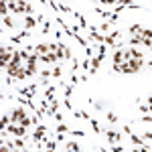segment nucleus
Returning a JSON list of instances; mask_svg holds the SVG:
<instances>
[{
	"label": "nucleus",
	"mask_w": 152,
	"mask_h": 152,
	"mask_svg": "<svg viewBox=\"0 0 152 152\" xmlns=\"http://www.w3.org/2000/svg\"><path fill=\"white\" fill-rule=\"evenodd\" d=\"M126 55H128V61H130V63H134L136 67H142V65H144V55H142L138 49H134V47L126 49Z\"/></svg>",
	"instance_id": "4"
},
{
	"label": "nucleus",
	"mask_w": 152,
	"mask_h": 152,
	"mask_svg": "<svg viewBox=\"0 0 152 152\" xmlns=\"http://www.w3.org/2000/svg\"><path fill=\"white\" fill-rule=\"evenodd\" d=\"M73 116H75V118H81V120H87V122H89V114H85V112H81V110H77Z\"/></svg>",
	"instance_id": "18"
},
{
	"label": "nucleus",
	"mask_w": 152,
	"mask_h": 152,
	"mask_svg": "<svg viewBox=\"0 0 152 152\" xmlns=\"http://www.w3.org/2000/svg\"><path fill=\"white\" fill-rule=\"evenodd\" d=\"M89 124H91V128H94V132H95V134H102V130H99V124L95 122L94 118H89Z\"/></svg>",
	"instance_id": "16"
},
{
	"label": "nucleus",
	"mask_w": 152,
	"mask_h": 152,
	"mask_svg": "<svg viewBox=\"0 0 152 152\" xmlns=\"http://www.w3.org/2000/svg\"><path fill=\"white\" fill-rule=\"evenodd\" d=\"M148 105H152V95H150V97H148Z\"/></svg>",
	"instance_id": "33"
},
{
	"label": "nucleus",
	"mask_w": 152,
	"mask_h": 152,
	"mask_svg": "<svg viewBox=\"0 0 152 152\" xmlns=\"http://www.w3.org/2000/svg\"><path fill=\"white\" fill-rule=\"evenodd\" d=\"M51 33V23H45L43 24V35H49Z\"/></svg>",
	"instance_id": "25"
},
{
	"label": "nucleus",
	"mask_w": 152,
	"mask_h": 152,
	"mask_svg": "<svg viewBox=\"0 0 152 152\" xmlns=\"http://www.w3.org/2000/svg\"><path fill=\"white\" fill-rule=\"evenodd\" d=\"M130 45H132V47H138V45H142V37H132V39H130Z\"/></svg>",
	"instance_id": "19"
},
{
	"label": "nucleus",
	"mask_w": 152,
	"mask_h": 152,
	"mask_svg": "<svg viewBox=\"0 0 152 152\" xmlns=\"http://www.w3.org/2000/svg\"><path fill=\"white\" fill-rule=\"evenodd\" d=\"M28 35H31V33H28V31L24 28V31H23V33H20V35H14V37H12V39H10V41H12V43H20V41H23V39H26V37H28Z\"/></svg>",
	"instance_id": "10"
},
{
	"label": "nucleus",
	"mask_w": 152,
	"mask_h": 152,
	"mask_svg": "<svg viewBox=\"0 0 152 152\" xmlns=\"http://www.w3.org/2000/svg\"><path fill=\"white\" fill-rule=\"evenodd\" d=\"M55 120H57V122H63V116H61V114L57 112V114H55Z\"/></svg>",
	"instance_id": "29"
},
{
	"label": "nucleus",
	"mask_w": 152,
	"mask_h": 152,
	"mask_svg": "<svg viewBox=\"0 0 152 152\" xmlns=\"http://www.w3.org/2000/svg\"><path fill=\"white\" fill-rule=\"evenodd\" d=\"M73 16H75V18L79 20V24H81L83 28H89V24L85 23V18H83V16H81V14H79V12H73Z\"/></svg>",
	"instance_id": "13"
},
{
	"label": "nucleus",
	"mask_w": 152,
	"mask_h": 152,
	"mask_svg": "<svg viewBox=\"0 0 152 152\" xmlns=\"http://www.w3.org/2000/svg\"><path fill=\"white\" fill-rule=\"evenodd\" d=\"M71 134H73V136H79V138H81V136H85V132H83V130H69Z\"/></svg>",
	"instance_id": "27"
},
{
	"label": "nucleus",
	"mask_w": 152,
	"mask_h": 152,
	"mask_svg": "<svg viewBox=\"0 0 152 152\" xmlns=\"http://www.w3.org/2000/svg\"><path fill=\"white\" fill-rule=\"evenodd\" d=\"M104 134H105V138L110 140V144H120V142H122V134H120V132H114V130H105Z\"/></svg>",
	"instance_id": "6"
},
{
	"label": "nucleus",
	"mask_w": 152,
	"mask_h": 152,
	"mask_svg": "<svg viewBox=\"0 0 152 152\" xmlns=\"http://www.w3.org/2000/svg\"><path fill=\"white\" fill-rule=\"evenodd\" d=\"M37 23H39V20H37V16H33V14H26V16H24V28H26V31L35 28Z\"/></svg>",
	"instance_id": "7"
},
{
	"label": "nucleus",
	"mask_w": 152,
	"mask_h": 152,
	"mask_svg": "<svg viewBox=\"0 0 152 152\" xmlns=\"http://www.w3.org/2000/svg\"><path fill=\"white\" fill-rule=\"evenodd\" d=\"M55 91H57V87H55V85H49L47 91H45V97H47V99H51V97L55 95Z\"/></svg>",
	"instance_id": "14"
},
{
	"label": "nucleus",
	"mask_w": 152,
	"mask_h": 152,
	"mask_svg": "<svg viewBox=\"0 0 152 152\" xmlns=\"http://www.w3.org/2000/svg\"><path fill=\"white\" fill-rule=\"evenodd\" d=\"M130 138H132V142H134V144H136L138 148H140V146H144V142H142V138H138L136 134H130Z\"/></svg>",
	"instance_id": "17"
},
{
	"label": "nucleus",
	"mask_w": 152,
	"mask_h": 152,
	"mask_svg": "<svg viewBox=\"0 0 152 152\" xmlns=\"http://www.w3.org/2000/svg\"><path fill=\"white\" fill-rule=\"evenodd\" d=\"M53 77H55V79L61 77V67H59V65H53Z\"/></svg>",
	"instance_id": "22"
},
{
	"label": "nucleus",
	"mask_w": 152,
	"mask_h": 152,
	"mask_svg": "<svg viewBox=\"0 0 152 152\" xmlns=\"http://www.w3.org/2000/svg\"><path fill=\"white\" fill-rule=\"evenodd\" d=\"M148 49H150V51H152V45H150V47H148Z\"/></svg>",
	"instance_id": "34"
},
{
	"label": "nucleus",
	"mask_w": 152,
	"mask_h": 152,
	"mask_svg": "<svg viewBox=\"0 0 152 152\" xmlns=\"http://www.w3.org/2000/svg\"><path fill=\"white\" fill-rule=\"evenodd\" d=\"M57 144H59V140L55 138V140H49V142H45V150H57Z\"/></svg>",
	"instance_id": "11"
},
{
	"label": "nucleus",
	"mask_w": 152,
	"mask_h": 152,
	"mask_svg": "<svg viewBox=\"0 0 152 152\" xmlns=\"http://www.w3.org/2000/svg\"><path fill=\"white\" fill-rule=\"evenodd\" d=\"M10 122H14V124H20V126H24V128H28V126L33 124V118L26 114L24 105H20V107H14V110L10 112Z\"/></svg>",
	"instance_id": "1"
},
{
	"label": "nucleus",
	"mask_w": 152,
	"mask_h": 152,
	"mask_svg": "<svg viewBox=\"0 0 152 152\" xmlns=\"http://www.w3.org/2000/svg\"><path fill=\"white\" fill-rule=\"evenodd\" d=\"M144 138H146V140H152V132H146V134H144Z\"/></svg>",
	"instance_id": "31"
},
{
	"label": "nucleus",
	"mask_w": 152,
	"mask_h": 152,
	"mask_svg": "<svg viewBox=\"0 0 152 152\" xmlns=\"http://www.w3.org/2000/svg\"><path fill=\"white\" fill-rule=\"evenodd\" d=\"M73 94V85H65V97H71Z\"/></svg>",
	"instance_id": "26"
},
{
	"label": "nucleus",
	"mask_w": 152,
	"mask_h": 152,
	"mask_svg": "<svg viewBox=\"0 0 152 152\" xmlns=\"http://www.w3.org/2000/svg\"><path fill=\"white\" fill-rule=\"evenodd\" d=\"M124 132H126V134L130 136V134H132V128H130V126H124Z\"/></svg>",
	"instance_id": "30"
},
{
	"label": "nucleus",
	"mask_w": 152,
	"mask_h": 152,
	"mask_svg": "<svg viewBox=\"0 0 152 152\" xmlns=\"http://www.w3.org/2000/svg\"><path fill=\"white\" fill-rule=\"evenodd\" d=\"M102 61H104V59H102V57H97V55H95V57H91V67H89V73H91V75H94L95 71L99 69Z\"/></svg>",
	"instance_id": "8"
},
{
	"label": "nucleus",
	"mask_w": 152,
	"mask_h": 152,
	"mask_svg": "<svg viewBox=\"0 0 152 152\" xmlns=\"http://www.w3.org/2000/svg\"><path fill=\"white\" fill-rule=\"evenodd\" d=\"M112 150H114V152H122V150H124V146H120V144H114V146H112Z\"/></svg>",
	"instance_id": "28"
},
{
	"label": "nucleus",
	"mask_w": 152,
	"mask_h": 152,
	"mask_svg": "<svg viewBox=\"0 0 152 152\" xmlns=\"http://www.w3.org/2000/svg\"><path fill=\"white\" fill-rule=\"evenodd\" d=\"M105 118H107V120H110L112 124H116V122H118V116L114 114V112H107V114H105Z\"/></svg>",
	"instance_id": "20"
},
{
	"label": "nucleus",
	"mask_w": 152,
	"mask_h": 152,
	"mask_svg": "<svg viewBox=\"0 0 152 152\" xmlns=\"http://www.w3.org/2000/svg\"><path fill=\"white\" fill-rule=\"evenodd\" d=\"M126 61H128L126 49H116V53H114V65H124Z\"/></svg>",
	"instance_id": "5"
},
{
	"label": "nucleus",
	"mask_w": 152,
	"mask_h": 152,
	"mask_svg": "<svg viewBox=\"0 0 152 152\" xmlns=\"http://www.w3.org/2000/svg\"><path fill=\"white\" fill-rule=\"evenodd\" d=\"M6 2H8V8L16 14H33V6L26 0H6Z\"/></svg>",
	"instance_id": "2"
},
{
	"label": "nucleus",
	"mask_w": 152,
	"mask_h": 152,
	"mask_svg": "<svg viewBox=\"0 0 152 152\" xmlns=\"http://www.w3.org/2000/svg\"><path fill=\"white\" fill-rule=\"evenodd\" d=\"M142 122H152V116H144V118H142Z\"/></svg>",
	"instance_id": "32"
},
{
	"label": "nucleus",
	"mask_w": 152,
	"mask_h": 152,
	"mask_svg": "<svg viewBox=\"0 0 152 152\" xmlns=\"http://www.w3.org/2000/svg\"><path fill=\"white\" fill-rule=\"evenodd\" d=\"M14 53H16V49L12 47V45H6V47L0 49V67H2V69H6V65L12 61Z\"/></svg>",
	"instance_id": "3"
},
{
	"label": "nucleus",
	"mask_w": 152,
	"mask_h": 152,
	"mask_svg": "<svg viewBox=\"0 0 152 152\" xmlns=\"http://www.w3.org/2000/svg\"><path fill=\"white\" fill-rule=\"evenodd\" d=\"M2 23H4V26H8V28H12L14 24H12V20H10V16H2Z\"/></svg>",
	"instance_id": "23"
},
{
	"label": "nucleus",
	"mask_w": 152,
	"mask_h": 152,
	"mask_svg": "<svg viewBox=\"0 0 152 152\" xmlns=\"http://www.w3.org/2000/svg\"><path fill=\"white\" fill-rule=\"evenodd\" d=\"M102 4H107V6H116V4H120V0H99Z\"/></svg>",
	"instance_id": "24"
},
{
	"label": "nucleus",
	"mask_w": 152,
	"mask_h": 152,
	"mask_svg": "<svg viewBox=\"0 0 152 152\" xmlns=\"http://www.w3.org/2000/svg\"><path fill=\"white\" fill-rule=\"evenodd\" d=\"M57 132H63V134H67V132H69V128H67L63 122H59V124H57Z\"/></svg>",
	"instance_id": "21"
},
{
	"label": "nucleus",
	"mask_w": 152,
	"mask_h": 152,
	"mask_svg": "<svg viewBox=\"0 0 152 152\" xmlns=\"http://www.w3.org/2000/svg\"><path fill=\"white\" fill-rule=\"evenodd\" d=\"M65 148H67V150L77 152V150H79V144H77V142H73V140H69V142H65Z\"/></svg>",
	"instance_id": "12"
},
{
	"label": "nucleus",
	"mask_w": 152,
	"mask_h": 152,
	"mask_svg": "<svg viewBox=\"0 0 152 152\" xmlns=\"http://www.w3.org/2000/svg\"><path fill=\"white\" fill-rule=\"evenodd\" d=\"M142 31H144V28H142L140 24H132V26H130V35L132 37H140Z\"/></svg>",
	"instance_id": "9"
},
{
	"label": "nucleus",
	"mask_w": 152,
	"mask_h": 152,
	"mask_svg": "<svg viewBox=\"0 0 152 152\" xmlns=\"http://www.w3.org/2000/svg\"><path fill=\"white\" fill-rule=\"evenodd\" d=\"M140 37H142V39H146V41H152V28H144Z\"/></svg>",
	"instance_id": "15"
}]
</instances>
